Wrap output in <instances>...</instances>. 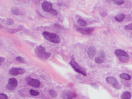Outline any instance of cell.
<instances>
[{
    "mask_svg": "<svg viewBox=\"0 0 132 99\" xmlns=\"http://www.w3.org/2000/svg\"><path fill=\"white\" fill-rule=\"evenodd\" d=\"M26 81L28 85L33 87L38 88L40 86L41 84L39 80L34 79L31 77H27L26 79Z\"/></svg>",
    "mask_w": 132,
    "mask_h": 99,
    "instance_id": "52a82bcc",
    "label": "cell"
},
{
    "mask_svg": "<svg viewBox=\"0 0 132 99\" xmlns=\"http://www.w3.org/2000/svg\"><path fill=\"white\" fill-rule=\"evenodd\" d=\"M77 23L82 27H85L87 25V23L86 21L82 19H78L77 21Z\"/></svg>",
    "mask_w": 132,
    "mask_h": 99,
    "instance_id": "ac0fdd59",
    "label": "cell"
},
{
    "mask_svg": "<svg viewBox=\"0 0 132 99\" xmlns=\"http://www.w3.org/2000/svg\"><path fill=\"white\" fill-rule=\"evenodd\" d=\"M76 97V94L70 91H67L64 93L63 95V98L64 99H73Z\"/></svg>",
    "mask_w": 132,
    "mask_h": 99,
    "instance_id": "8fae6325",
    "label": "cell"
},
{
    "mask_svg": "<svg viewBox=\"0 0 132 99\" xmlns=\"http://www.w3.org/2000/svg\"><path fill=\"white\" fill-rule=\"evenodd\" d=\"M105 60V56L104 53H101V55L99 56L96 57L95 60V62L97 63L100 64L104 62Z\"/></svg>",
    "mask_w": 132,
    "mask_h": 99,
    "instance_id": "4fadbf2b",
    "label": "cell"
},
{
    "mask_svg": "<svg viewBox=\"0 0 132 99\" xmlns=\"http://www.w3.org/2000/svg\"><path fill=\"white\" fill-rule=\"evenodd\" d=\"M16 60L17 61L19 62H25V60H24V59L22 58V57H21L19 56L16 57Z\"/></svg>",
    "mask_w": 132,
    "mask_h": 99,
    "instance_id": "7402d4cb",
    "label": "cell"
},
{
    "mask_svg": "<svg viewBox=\"0 0 132 99\" xmlns=\"http://www.w3.org/2000/svg\"><path fill=\"white\" fill-rule=\"evenodd\" d=\"M131 97V93L128 91L124 92L121 95V98L122 99H130Z\"/></svg>",
    "mask_w": 132,
    "mask_h": 99,
    "instance_id": "9a60e30c",
    "label": "cell"
},
{
    "mask_svg": "<svg viewBox=\"0 0 132 99\" xmlns=\"http://www.w3.org/2000/svg\"><path fill=\"white\" fill-rule=\"evenodd\" d=\"M18 82L14 78L9 79L8 81V84L6 86V88L9 90H13L17 87Z\"/></svg>",
    "mask_w": 132,
    "mask_h": 99,
    "instance_id": "ba28073f",
    "label": "cell"
},
{
    "mask_svg": "<svg viewBox=\"0 0 132 99\" xmlns=\"http://www.w3.org/2000/svg\"><path fill=\"white\" fill-rule=\"evenodd\" d=\"M11 12L15 15H23L22 12L17 7H13L11 9Z\"/></svg>",
    "mask_w": 132,
    "mask_h": 99,
    "instance_id": "2e32d148",
    "label": "cell"
},
{
    "mask_svg": "<svg viewBox=\"0 0 132 99\" xmlns=\"http://www.w3.org/2000/svg\"><path fill=\"white\" fill-rule=\"evenodd\" d=\"M70 65L76 72L82 74L84 76H86V73L85 70L79 65L78 63L75 61L74 58L72 57L69 63Z\"/></svg>",
    "mask_w": 132,
    "mask_h": 99,
    "instance_id": "3957f363",
    "label": "cell"
},
{
    "mask_svg": "<svg viewBox=\"0 0 132 99\" xmlns=\"http://www.w3.org/2000/svg\"><path fill=\"white\" fill-rule=\"evenodd\" d=\"M76 29L77 31L80 32L82 34L84 35H88L92 33L94 31V29L92 28H83L77 27L76 28Z\"/></svg>",
    "mask_w": 132,
    "mask_h": 99,
    "instance_id": "30bf717a",
    "label": "cell"
},
{
    "mask_svg": "<svg viewBox=\"0 0 132 99\" xmlns=\"http://www.w3.org/2000/svg\"><path fill=\"white\" fill-rule=\"evenodd\" d=\"M0 99H8V97L4 94H0Z\"/></svg>",
    "mask_w": 132,
    "mask_h": 99,
    "instance_id": "cb8c5ba5",
    "label": "cell"
},
{
    "mask_svg": "<svg viewBox=\"0 0 132 99\" xmlns=\"http://www.w3.org/2000/svg\"><path fill=\"white\" fill-rule=\"evenodd\" d=\"M125 28L127 29V30H131V31H132V23L126 26H125Z\"/></svg>",
    "mask_w": 132,
    "mask_h": 99,
    "instance_id": "d4e9b609",
    "label": "cell"
},
{
    "mask_svg": "<svg viewBox=\"0 0 132 99\" xmlns=\"http://www.w3.org/2000/svg\"><path fill=\"white\" fill-rule=\"evenodd\" d=\"M0 60H1V64L3 62H4V60H5V58L1 57V58H0Z\"/></svg>",
    "mask_w": 132,
    "mask_h": 99,
    "instance_id": "484cf974",
    "label": "cell"
},
{
    "mask_svg": "<svg viewBox=\"0 0 132 99\" xmlns=\"http://www.w3.org/2000/svg\"><path fill=\"white\" fill-rule=\"evenodd\" d=\"M126 16L123 14H117L115 16V19L118 22H122L124 20Z\"/></svg>",
    "mask_w": 132,
    "mask_h": 99,
    "instance_id": "5bb4252c",
    "label": "cell"
},
{
    "mask_svg": "<svg viewBox=\"0 0 132 99\" xmlns=\"http://www.w3.org/2000/svg\"><path fill=\"white\" fill-rule=\"evenodd\" d=\"M49 93L50 96L53 97H56L57 96V93L54 90H50L49 91Z\"/></svg>",
    "mask_w": 132,
    "mask_h": 99,
    "instance_id": "ffe728a7",
    "label": "cell"
},
{
    "mask_svg": "<svg viewBox=\"0 0 132 99\" xmlns=\"http://www.w3.org/2000/svg\"><path fill=\"white\" fill-rule=\"evenodd\" d=\"M42 8L45 11L53 15L56 16L58 14V12L52 8V4L50 2H44L42 4Z\"/></svg>",
    "mask_w": 132,
    "mask_h": 99,
    "instance_id": "5b68a950",
    "label": "cell"
},
{
    "mask_svg": "<svg viewBox=\"0 0 132 99\" xmlns=\"http://www.w3.org/2000/svg\"><path fill=\"white\" fill-rule=\"evenodd\" d=\"M35 52L37 56L44 60H47L51 56V53L46 52L45 48L41 46H37L35 49Z\"/></svg>",
    "mask_w": 132,
    "mask_h": 99,
    "instance_id": "6da1fadb",
    "label": "cell"
},
{
    "mask_svg": "<svg viewBox=\"0 0 132 99\" xmlns=\"http://www.w3.org/2000/svg\"><path fill=\"white\" fill-rule=\"evenodd\" d=\"M29 93H30V94L31 95L33 96H38V95H39V94H40V93H39V92L36 91L32 90V89L30 90V91H29Z\"/></svg>",
    "mask_w": 132,
    "mask_h": 99,
    "instance_id": "44dd1931",
    "label": "cell"
},
{
    "mask_svg": "<svg viewBox=\"0 0 132 99\" xmlns=\"http://www.w3.org/2000/svg\"><path fill=\"white\" fill-rule=\"evenodd\" d=\"M115 55L122 62H127L129 60V56L127 53L120 49H117L114 52Z\"/></svg>",
    "mask_w": 132,
    "mask_h": 99,
    "instance_id": "277c9868",
    "label": "cell"
},
{
    "mask_svg": "<svg viewBox=\"0 0 132 99\" xmlns=\"http://www.w3.org/2000/svg\"><path fill=\"white\" fill-rule=\"evenodd\" d=\"M120 77L123 79L126 80H130L131 79V76L126 73H123L120 75Z\"/></svg>",
    "mask_w": 132,
    "mask_h": 99,
    "instance_id": "e0dca14e",
    "label": "cell"
},
{
    "mask_svg": "<svg viewBox=\"0 0 132 99\" xmlns=\"http://www.w3.org/2000/svg\"><path fill=\"white\" fill-rule=\"evenodd\" d=\"M112 2L114 4L118 6L123 5L125 3V1L123 0H115V1H113Z\"/></svg>",
    "mask_w": 132,
    "mask_h": 99,
    "instance_id": "d6986e66",
    "label": "cell"
},
{
    "mask_svg": "<svg viewBox=\"0 0 132 99\" xmlns=\"http://www.w3.org/2000/svg\"><path fill=\"white\" fill-rule=\"evenodd\" d=\"M42 35L46 40L55 43H59L61 41L60 37L56 34L52 32L44 31L42 33Z\"/></svg>",
    "mask_w": 132,
    "mask_h": 99,
    "instance_id": "7a4b0ae2",
    "label": "cell"
},
{
    "mask_svg": "<svg viewBox=\"0 0 132 99\" xmlns=\"http://www.w3.org/2000/svg\"><path fill=\"white\" fill-rule=\"evenodd\" d=\"M6 23L9 25H11L14 23V21L11 19H7L6 20Z\"/></svg>",
    "mask_w": 132,
    "mask_h": 99,
    "instance_id": "603a6c76",
    "label": "cell"
},
{
    "mask_svg": "<svg viewBox=\"0 0 132 99\" xmlns=\"http://www.w3.org/2000/svg\"><path fill=\"white\" fill-rule=\"evenodd\" d=\"M25 69L20 68H13L9 71V73L11 75L17 76L18 75L23 74L25 73Z\"/></svg>",
    "mask_w": 132,
    "mask_h": 99,
    "instance_id": "9c48e42d",
    "label": "cell"
},
{
    "mask_svg": "<svg viewBox=\"0 0 132 99\" xmlns=\"http://www.w3.org/2000/svg\"><path fill=\"white\" fill-rule=\"evenodd\" d=\"M88 55L89 57L92 59L97 53V50L94 47H90L88 49Z\"/></svg>",
    "mask_w": 132,
    "mask_h": 99,
    "instance_id": "7c38bea8",
    "label": "cell"
},
{
    "mask_svg": "<svg viewBox=\"0 0 132 99\" xmlns=\"http://www.w3.org/2000/svg\"><path fill=\"white\" fill-rule=\"evenodd\" d=\"M106 81L109 84L111 85L115 89L118 90L121 89V85L120 84L118 81L114 77H111V76L107 77L106 79Z\"/></svg>",
    "mask_w": 132,
    "mask_h": 99,
    "instance_id": "8992f818",
    "label": "cell"
}]
</instances>
